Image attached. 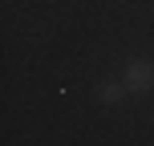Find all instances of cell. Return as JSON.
<instances>
[{
    "instance_id": "2",
    "label": "cell",
    "mask_w": 154,
    "mask_h": 146,
    "mask_svg": "<svg viewBox=\"0 0 154 146\" xmlns=\"http://www.w3.org/2000/svg\"><path fill=\"white\" fill-rule=\"evenodd\" d=\"M122 93H126V81L118 85V81H106L101 85V101H122Z\"/></svg>"
},
{
    "instance_id": "1",
    "label": "cell",
    "mask_w": 154,
    "mask_h": 146,
    "mask_svg": "<svg viewBox=\"0 0 154 146\" xmlns=\"http://www.w3.org/2000/svg\"><path fill=\"white\" fill-rule=\"evenodd\" d=\"M126 89H130V93L154 89V65L150 61H130V69H126Z\"/></svg>"
}]
</instances>
